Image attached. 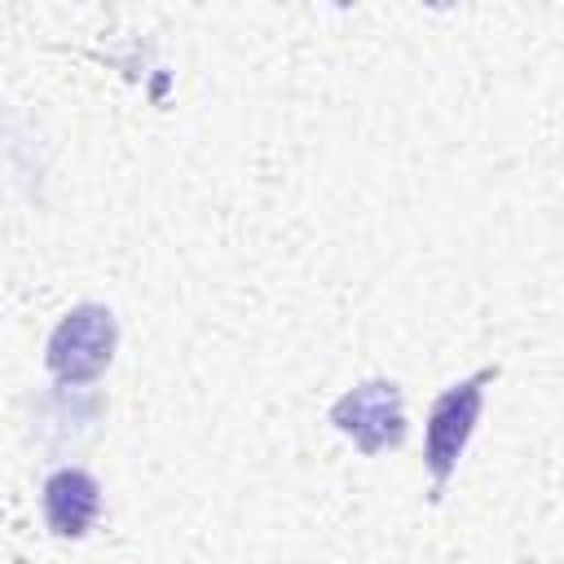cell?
<instances>
[{
    "label": "cell",
    "instance_id": "1",
    "mask_svg": "<svg viewBox=\"0 0 564 564\" xmlns=\"http://www.w3.org/2000/svg\"><path fill=\"white\" fill-rule=\"evenodd\" d=\"M489 379H498V366H485L471 379L445 388L432 401V410H427L423 463L432 471V502L445 498V485H449V476H454V467H458V458H463V449H467V441L476 432V419L485 410V383Z\"/></svg>",
    "mask_w": 564,
    "mask_h": 564
},
{
    "label": "cell",
    "instance_id": "2",
    "mask_svg": "<svg viewBox=\"0 0 564 564\" xmlns=\"http://www.w3.org/2000/svg\"><path fill=\"white\" fill-rule=\"evenodd\" d=\"M119 326L106 304H75L44 344V366L57 383H93L115 361Z\"/></svg>",
    "mask_w": 564,
    "mask_h": 564
},
{
    "label": "cell",
    "instance_id": "3",
    "mask_svg": "<svg viewBox=\"0 0 564 564\" xmlns=\"http://www.w3.org/2000/svg\"><path fill=\"white\" fill-rule=\"evenodd\" d=\"M330 423L361 454H383L405 441V401L392 379H366L330 405Z\"/></svg>",
    "mask_w": 564,
    "mask_h": 564
},
{
    "label": "cell",
    "instance_id": "4",
    "mask_svg": "<svg viewBox=\"0 0 564 564\" xmlns=\"http://www.w3.org/2000/svg\"><path fill=\"white\" fill-rule=\"evenodd\" d=\"M97 511H101V485L88 471L62 467L44 480V524L57 538H84Z\"/></svg>",
    "mask_w": 564,
    "mask_h": 564
}]
</instances>
